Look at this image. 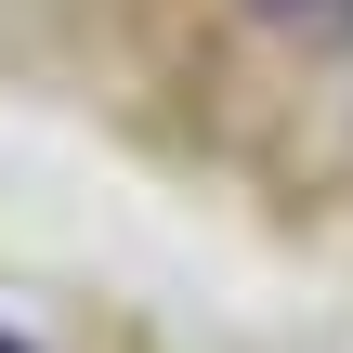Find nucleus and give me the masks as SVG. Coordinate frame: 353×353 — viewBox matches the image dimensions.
Wrapping results in <instances>:
<instances>
[{
  "label": "nucleus",
  "mask_w": 353,
  "mask_h": 353,
  "mask_svg": "<svg viewBox=\"0 0 353 353\" xmlns=\"http://www.w3.org/2000/svg\"><path fill=\"white\" fill-rule=\"evenodd\" d=\"M262 13H301V0H262Z\"/></svg>",
  "instance_id": "f257e3e1"
}]
</instances>
